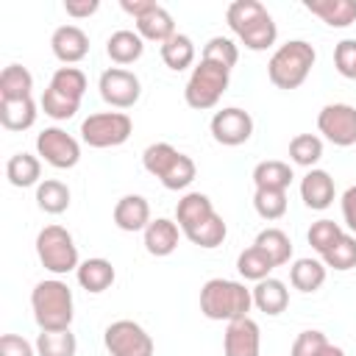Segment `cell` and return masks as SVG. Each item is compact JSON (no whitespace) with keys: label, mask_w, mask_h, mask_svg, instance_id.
Listing matches in <instances>:
<instances>
[{"label":"cell","mask_w":356,"mask_h":356,"mask_svg":"<svg viewBox=\"0 0 356 356\" xmlns=\"http://www.w3.org/2000/svg\"><path fill=\"white\" fill-rule=\"evenodd\" d=\"M211 214H214V206H211L209 195H203V192H186L178 200V206H175V220H178V228L181 231L195 228L197 222H203Z\"/></svg>","instance_id":"cell-23"},{"label":"cell","mask_w":356,"mask_h":356,"mask_svg":"<svg viewBox=\"0 0 356 356\" xmlns=\"http://www.w3.org/2000/svg\"><path fill=\"white\" fill-rule=\"evenodd\" d=\"M97 8H100V3H97V0H67V3H64V11H67L70 17H75V19L92 17Z\"/></svg>","instance_id":"cell-47"},{"label":"cell","mask_w":356,"mask_h":356,"mask_svg":"<svg viewBox=\"0 0 356 356\" xmlns=\"http://www.w3.org/2000/svg\"><path fill=\"white\" fill-rule=\"evenodd\" d=\"M206 61H214V64H222V67H234L239 61V50L236 44L228 39V36H211L206 44H203V56Z\"/></svg>","instance_id":"cell-40"},{"label":"cell","mask_w":356,"mask_h":356,"mask_svg":"<svg viewBox=\"0 0 356 356\" xmlns=\"http://www.w3.org/2000/svg\"><path fill=\"white\" fill-rule=\"evenodd\" d=\"M342 220H345V225H348V228L353 231V236H356V184L348 186L345 195H342Z\"/></svg>","instance_id":"cell-46"},{"label":"cell","mask_w":356,"mask_h":356,"mask_svg":"<svg viewBox=\"0 0 356 356\" xmlns=\"http://www.w3.org/2000/svg\"><path fill=\"white\" fill-rule=\"evenodd\" d=\"M75 275H78V284L86 292H92V295L106 292L114 284V278H117V273H114V267H111L108 259H86V261L78 264Z\"/></svg>","instance_id":"cell-22"},{"label":"cell","mask_w":356,"mask_h":356,"mask_svg":"<svg viewBox=\"0 0 356 356\" xmlns=\"http://www.w3.org/2000/svg\"><path fill=\"white\" fill-rule=\"evenodd\" d=\"M314 61H317V53H314V47L309 42L289 39L286 44H281L270 56V61H267V78L278 89H298L309 78Z\"/></svg>","instance_id":"cell-5"},{"label":"cell","mask_w":356,"mask_h":356,"mask_svg":"<svg viewBox=\"0 0 356 356\" xmlns=\"http://www.w3.org/2000/svg\"><path fill=\"white\" fill-rule=\"evenodd\" d=\"M39 103H42L44 114L53 117V120H70V117H75V111L81 108V100H72V97H67V95L50 89V86L44 89V95H42Z\"/></svg>","instance_id":"cell-41"},{"label":"cell","mask_w":356,"mask_h":356,"mask_svg":"<svg viewBox=\"0 0 356 356\" xmlns=\"http://www.w3.org/2000/svg\"><path fill=\"white\" fill-rule=\"evenodd\" d=\"M323 264L334 267V270H353L356 267V236L353 234H342L331 250L323 253Z\"/></svg>","instance_id":"cell-37"},{"label":"cell","mask_w":356,"mask_h":356,"mask_svg":"<svg viewBox=\"0 0 356 356\" xmlns=\"http://www.w3.org/2000/svg\"><path fill=\"white\" fill-rule=\"evenodd\" d=\"M289 281L298 292H317L325 284V264L317 259H298L289 267Z\"/></svg>","instance_id":"cell-31"},{"label":"cell","mask_w":356,"mask_h":356,"mask_svg":"<svg viewBox=\"0 0 356 356\" xmlns=\"http://www.w3.org/2000/svg\"><path fill=\"white\" fill-rule=\"evenodd\" d=\"M236 270H239V275L242 278H248V281H264V278H270V273L275 270V264L256 248V245H250V248H245L239 256H236Z\"/></svg>","instance_id":"cell-34"},{"label":"cell","mask_w":356,"mask_h":356,"mask_svg":"<svg viewBox=\"0 0 356 356\" xmlns=\"http://www.w3.org/2000/svg\"><path fill=\"white\" fill-rule=\"evenodd\" d=\"M320 356H345V350H342L339 345H331V342H328V345L320 350Z\"/></svg>","instance_id":"cell-49"},{"label":"cell","mask_w":356,"mask_h":356,"mask_svg":"<svg viewBox=\"0 0 356 356\" xmlns=\"http://www.w3.org/2000/svg\"><path fill=\"white\" fill-rule=\"evenodd\" d=\"M253 306V292L242 281L231 278H209L200 289V312L209 320H239L248 317Z\"/></svg>","instance_id":"cell-3"},{"label":"cell","mask_w":356,"mask_h":356,"mask_svg":"<svg viewBox=\"0 0 356 356\" xmlns=\"http://www.w3.org/2000/svg\"><path fill=\"white\" fill-rule=\"evenodd\" d=\"M317 128L331 145L350 147L356 145V108L348 103H328L317 114Z\"/></svg>","instance_id":"cell-10"},{"label":"cell","mask_w":356,"mask_h":356,"mask_svg":"<svg viewBox=\"0 0 356 356\" xmlns=\"http://www.w3.org/2000/svg\"><path fill=\"white\" fill-rule=\"evenodd\" d=\"M114 225L120 231H145L150 225V203L142 195H125L114 206Z\"/></svg>","instance_id":"cell-16"},{"label":"cell","mask_w":356,"mask_h":356,"mask_svg":"<svg viewBox=\"0 0 356 356\" xmlns=\"http://www.w3.org/2000/svg\"><path fill=\"white\" fill-rule=\"evenodd\" d=\"M211 136L214 142L225 145V147H236V145H245L253 134V117L245 111V108H236V106H228L222 111H217L211 117Z\"/></svg>","instance_id":"cell-13"},{"label":"cell","mask_w":356,"mask_h":356,"mask_svg":"<svg viewBox=\"0 0 356 356\" xmlns=\"http://www.w3.org/2000/svg\"><path fill=\"white\" fill-rule=\"evenodd\" d=\"M36 153L56 170H70L78 164L81 159V145L72 134L61 131V128H44L39 136H36Z\"/></svg>","instance_id":"cell-11"},{"label":"cell","mask_w":356,"mask_h":356,"mask_svg":"<svg viewBox=\"0 0 356 356\" xmlns=\"http://www.w3.org/2000/svg\"><path fill=\"white\" fill-rule=\"evenodd\" d=\"M328 345L323 331H300L292 342V356H320V350Z\"/></svg>","instance_id":"cell-44"},{"label":"cell","mask_w":356,"mask_h":356,"mask_svg":"<svg viewBox=\"0 0 356 356\" xmlns=\"http://www.w3.org/2000/svg\"><path fill=\"white\" fill-rule=\"evenodd\" d=\"M134 22H136V33H139L142 39H147V42L164 44L167 39L175 36V19H172V14H170L164 6H156L153 11H147L145 17H139V19H134Z\"/></svg>","instance_id":"cell-21"},{"label":"cell","mask_w":356,"mask_h":356,"mask_svg":"<svg viewBox=\"0 0 356 356\" xmlns=\"http://www.w3.org/2000/svg\"><path fill=\"white\" fill-rule=\"evenodd\" d=\"M97 89H100V97L114 108H131L142 95L139 78L131 70H122V67H108L100 75Z\"/></svg>","instance_id":"cell-12"},{"label":"cell","mask_w":356,"mask_h":356,"mask_svg":"<svg viewBox=\"0 0 356 356\" xmlns=\"http://www.w3.org/2000/svg\"><path fill=\"white\" fill-rule=\"evenodd\" d=\"M33 122H36V103H33V97L0 100V125L6 131H28Z\"/></svg>","instance_id":"cell-26"},{"label":"cell","mask_w":356,"mask_h":356,"mask_svg":"<svg viewBox=\"0 0 356 356\" xmlns=\"http://www.w3.org/2000/svg\"><path fill=\"white\" fill-rule=\"evenodd\" d=\"M342 234H345V231L339 228V222H334V220H317V222H312L306 239H309V245L323 256L325 250L334 248V242H337Z\"/></svg>","instance_id":"cell-42"},{"label":"cell","mask_w":356,"mask_h":356,"mask_svg":"<svg viewBox=\"0 0 356 356\" xmlns=\"http://www.w3.org/2000/svg\"><path fill=\"white\" fill-rule=\"evenodd\" d=\"M253 209L261 220H281L286 214V192H281V189H256Z\"/></svg>","instance_id":"cell-39"},{"label":"cell","mask_w":356,"mask_h":356,"mask_svg":"<svg viewBox=\"0 0 356 356\" xmlns=\"http://www.w3.org/2000/svg\"><path fill=\"white\" fill-rule=\"evenodd\" d=\"M303 8L331 28H348L356 22V0H306Z\"/></svg>","instance_id":"cell-18"},{"label":"cell","mask_w":356,"mask_h":356,"mask_svg":"<svg viewBox=\"0 0 356 356\" xmlns=\"http://www.w3.org/2000/svg\"><path fill=\"white\" fill-rule=\"evenodd\" d=\"M31 309L42 331H67L75 317L72 289L58 278H44L31 292Z\"/></svg>","instance_id":"cell-2"},{"label":"cell","mask_w":356,"mask_h":356,"mask_svg":"<svg viewBox=\"0 0 356 356\" xmlns=\"http://www.w3.org/2000/svg\"><path fill=\"white\" fill-rule=\"evenodd\" d=\"M222 350H225V356H259L261 353V331H259V323L250 320V317L231 320L225 325Z\"/></svg>","instance_id":"cell-14"},{"label":"cell","mask_w":356,"mask_h":356,"mask_svg":"<svg viewBox=\"0 0 356 356\" xmlns=\"http://www.w3.org/2000/svg\"><path fill=\"white\" fill-rule=\"evenodd\" d=\"M50 89H56L72 100H81L86 92V75L78 67H58L50 78Z\"/></svg>","instance_id":"cell-38"},{"label":"cell","mask_w":356,"mask_h":356,"mask_svg":"<svg viewBox=\"0 0 356 356\" xmlns=\"http://www.w3.org/2000/svg\"><path fill=\"white\" fill-rule=\"evenodd\" d=\"M292 167L286 161H278V159H270V161H259L253 167V184L256 189H281L286 192L289 184H292Z\"/></svg>","instance_id":"cell-27"},{"label":"cell","mask_w":356,"mask_h":356,"mask_svg":"<svg viewBox=\"0 0 356 356\" xmlns=\"http://www.w3.org/2000/svg\"><path fill=\"white\" fill-rule=\"evenodd\" d=\"M142 164H145V170L150 175H156L161 181L164 189H172V192L186 189L197 175L195 161L186 153H181L172 145H167V142L147 145L145 153H142Z\"/></svg>","instance_id":"cell-4"},{"label":"cell","mask_w":356,"mask_h":356,"mask_svg":"<svg viewBox=\"0 0 356 356\" xmlns=\"http://www.w3.org/2000/svg\"><path fill=\"white\" fill-rule=\"evenodd\" d=\"M334 64L342 78L356 81V39H342L334 50Z\"/></svg>","instance_id":"cell-43"},{"label":"cell","mask_w":356,"mask_h":356,"mask_svg":"<svg viewBox=\"0 0 356 356\" xmlns=\"http://www.w3.org/2000/svg\"><path fill=\"white\" fill-rule=\"evenodd\" d=\"M106 53L114 64H134L145 53V39L136 31H114L106 42Z\"/></svg>","instance_id":"cell-24"},{"label":"cell","mask_w":356,"mask_h":356,"mask_svg":"<svg viewBox=\"0 0 356 356\" xmlns=\"http://www.w3.org/2000/svg\"><path fill=\"white\" fill-rule=\"evenodd\" d=\"M33 75L22 64H8L0 72V100H22L31 97Z\"/></svg>","instance_id":"cell-29"},{"label":"cell","mask_w":356,"mask_h":356,"mask_svg":"<svg viewBox=\"0 0 356 356\" xmlns=\"http://www.w3.org/2000/svg\"><path fill=\"white\" fill-rule=\"evenodd\" d=\"M250 292H253V306L259 312L270 314V317L281 314L289 306V289H286V284L278 281V278H273V275L264 278V281H259Z\"/></svg>","instance_id":"cell-20"},{"label":"cell","mask_w":356,"mask_h":356,"mask_svg":"<svg viewBox=\"0 0 356 356\" xmlns=\"http://www.w3.org/2000/svg\"><path fill=\"white\" fill-rule=\"evenodd\" d=\"M36 206L44 214H61L70 209V186L58 178H44L36 186Z\"/></svg>","instance_id":"cell-30"},{"label":"cell","mask_w":356,"mask_h":356,"mask_svg":"<svg viewBox=\"0 0 356 356\" xmlns=\"http://www.w3.org/2000/svg\"><path fill=\"white\" fill-rule=\"evenodd\" d=\"M275 267L286 264L292 259V239L281 231V228H264L256 234V242H253Z\"/></svg>","instance_id":"cell-28"},{"label":"cell","mask_w":356,"mask_h":356,"mask_svg":"<svg viewBox=\"0 0 356 356\" xmlns=\"http://www.w3.org/2000/svg\"><path fill=\"white\" fill-rule=\"evenodd\" d=\"M50 50L61 64H78L89 53V36L78 25H61L50 36Z\"/></svg>","instance_id":"cell-15"},{"label":"cell","mask_w":356,"mask_h":356,"mask_svg":"<svg viewBox=\"0 0 356 356\" xmlns=\"http://www.w3.org/2000/svg\"><path fill=\"white\" fill-rule=\"evenodd\" d=\"M225 19H228V28L236 33V39L248 50H256V53L267 50L278 39L275 19L259 0H234L225 11Z\"/></svg>","instance_id":"cell-1"},{"label":"cell","mask_w":356,"mask_h":356,"mask_svg":"<svg viewBox=\"0 0 356 356\" xmlns=\"http://www.w3.org/2000/svg\"><path fill=\"white\" fill-rule=\"evenodd\" d=\"M334 195H337L334 178L325 170H309L303 175V181H300V197H303V203L309 209H314V211L328 209L334 203Z\"/></svg>","instance_id":"cell-17"},{"label":"cell","mask_w":356,"mask_h":356,"mask_svg":"<svg viewBox=\"0 0 356 356\" xmlns=\"http://www.w3.org/2000/svg\"><path fill=\"white\" fill-rule=\"evenodd\" d=\"M78 342L75 334L67 331H42L36 337V353L39 356H75Z\"/></svg>","instance_id":"cell-36"},{"label":"cell","mask_w":356,"mask_h":356,"mask_svg":"<svg viewBox=\"0 0 356 356\" xmlns=\"http://www.w3.org/2000/svg\"><path fill=\"white\" fill-rule=\"evenodd\" d=\"M134 134V122L125 111H97L81 122V139L89 147H117L128 142Z\"/></svg>","instance_id":"cell-8"},{"label":"cell","mask_w":356,"mask_h":356,"mask_svg":"<svg viewBox=\"0 0 356 356\" xmlns=\"http://www.w3.org/2000/svg\"><path fill=\"white\" fill-rule=\"evenodd\" d=\"M228 81H231V70L228 67L200 58V64L192 70V75H189V81L184 86L186 106L189 108H197V111L214 108L220 103L222 92L228 89Z\"/></svg>","instance_id":"cell-6"},{"label":"cell","mask_w":356,"mask_h":356,"mask_svg":"<svg viewBox=\"0 0 356 356\" xmlns=\"http://www.w3.org/2000/svg\"><path fill=\"white\" fill-rule=\"evenodd\" d=\"M184 234H186V239H189L192 245H197V248H217V245H222L228 228H225V220L214 211L211 217H206L203 222H197L195 228H189V231H184Z\"/></svg>","instance_id":"cell-33"},{"label":"cell","mask_w":356,"mask_h":356,"mask_svg":"<svg viewBox=\"0 0 356 356\" xmlns=\"http://www.w3.org/2000/svg\"><path fill=\"white\" fill-rule=\"evenodd\" d=\"M103 342L111 356H153V337L134 320H114Z\"/></svg>","instance_id":"cell-9"},{"label":"cell","mask_w":356,"mask_h":356,"mask_svg":"<svg viewBox=\"0 0 356 356\" xmlns=\"http://www.w3.org/2000/svg\"><path fill=\"white\" fill-rule=\"evenodd\" d=\"M39 175H42V161L36 159V156H31V153H14L8 161H6V178H8V184L11 186H17V189H25V186H39L42 181H39Z\"/></svg>","instance_id":"cell-25"},{"label":"cell","mask_w":356,"mask_h":356,"mask_svg":"<svg viewBox=\"0 0 356 356\" xmlns=\"http://www.w3.org/2000/svg\"><path fill=\"white\" fill-rule=\"evenodd\" d=\"M159 53H161V61L170 70H175V72H181V70H186V67L195 64V42L186 33H175L172 39H167L159 47Z\"/></svg>","instance_id":"cell-32"},{"label":"cell","mask_w":356,"mask_h":356,"mask_svg":"<svg viewBox=\"0 0 356 356\" xmlns=\"http://www.w3.org/2000/svg\"><path fill=\"white\" fill-rule=\"evenodd\" d=\"M159 3H153V0H120V8L125 11V14H131L134 19H139V17H145L147 11H153Z\"/></svg>","instance_id":"cell-48"},{"label":"cell","mask_w":356,"mask_h":356,"mask_svg":"<svg viewBox=\"0 0 356 356\" xmlns=\"http://www.w3.org/2000/svg\"><path fill=\"white\" fill-rule=\"evenodd\" d=\"M145 234V250L150 256H170L178 248V222L167 220V217H156L150 220V225L142 231Z\"/></svg>","instance_id":"cell-19"},{"label":"cell","mask_w":356,"mask_h":356,"mask_svg":"<svg viewBox=\"0 0 356 356\" xmlns=\"http://www.w3.org/2000/svg\"><path fill=\"white\" fill-rule=\"evenodd\" d=\"M0 356H39L36 345H31L19 334H3L0 337Z\"/></svg>","instance_id":"cell-45"},{"label":"cell","mask_w":356,"mask_h":356,"mask_svg":"<svg viewBox=\"0 0 356 356\" xmlns=\"http://www.w3.org/2000/svg\"><path fill=\"white\" fill-rule=\"evenodd\" d=\"M289 159L298 167H309L314 170V164L323 159V139L317 134H298L289 142Z\"/></svg>","instance_id":"cell-35"},{"label":"cell","mask_w":356,"mask_h":356,"mask_svg":"<svg viewBox=\"0 0 356 356\" xmlns=\"http://www.w3.org/2000/svg\"><path fill=\"white\" fill-rule=\"evenodd\" d=\"M36 256H39L42 267L56 273V275L72 273L81 264L78 261V245H75L72 234L61 225H44L36 234Z\"/></svg>","instance_id":"cell-7"}]
</instances>
